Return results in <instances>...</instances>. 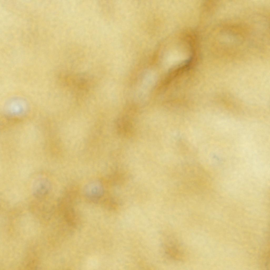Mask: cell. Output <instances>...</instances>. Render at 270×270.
I'll list each match as a JSON object with an SVG mask.
<instances>
[{"label": "cell", "mask_w": 270, "mask_h": 270, "mask_svg": "<svg viewBox=\"0 0 270 270\" xmlns=\"http://www.w3.org/2000/svg\"><path fill=\"white\" fill-rule=\"evenodd\" d=\"M51 187L50 181L45 178H38L33 183L32 192L34 197L37 199L42 198L50 192Z\"/></svg>", "instance_id": "cell-1"}, {"label": "cell", "mask_w": 270, "mask_h": 270, "mask_svg": "<svg viewBox=\"0 0 270 270\" xmlns=\"http://www.w3.org/2000/svg\"><path fill=\"white\" fill-rule=\"evenodd\" d=\"M86 196L91 199L97 200L100 198L103 193V189L102 184L98 181H94L88 184L84 188Z\"/></svg>", "instance_id": "cell-2"}]
</instances>
